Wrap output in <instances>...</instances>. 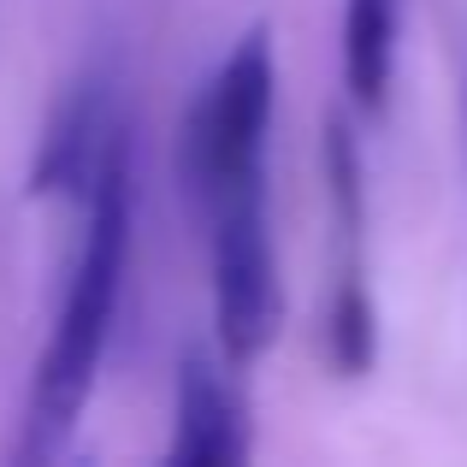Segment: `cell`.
Instances as JSON below:
<instances>
[{
	"label": "cell",
	"instance_id": "1",
	"mask_svg": "<svg viewBox=\"0 0 467 467\" xmlns=\"http://www.w3.org/2000/svg\"><path fill=\"white\" fill-rule=\"evenodd\" d=\"M83 195H89L83 249L66 278V296H59L54 337H47L42 367H36V397H30V450L36 456H54L71 438V426H78L83 402L95 390V373L107 361V343H113L125 266H130V202H137L125 137L107 142V154Z\"/></svg>",
	"mask_w": 467,
	"mask_h": 467
},
{
	"label": "cell",
	"instance_id": "2",
	"mask_svg": "<svg viewBox=\"0 0 467 467\" xmlns=\"http://www.w3.org/2000/svg\"><path fill=\"white\" fill-rule=\"evenodd\" d=\"M273 95H278V71H273V47L266 36H243V47L213 71L202 107L190 113V137H183V183L190 202L207 207L219 190L243 178H261V154H266V130H273Z\"/></svg>",
	"mask_w": 467,
	"mask_h": 467
},
{
	"label": "cell",
	"instance_id": "3",
	"mask_svg": "<svg viewBox=\"0 0 467 467\" xmlns=\"http://www.w3.org/2000/svg\"><path fill=\"white\" fill-rule=\"evenodd\" d=\"M213 249V326L231 361H254L278 331V261L266 225V171L202 207Z\"/></svg>",
	"mask_w": 467,
	"mask_h": 467
},
{
	"label": "cell",
	"instance_id": "4",
	"mask_svg": "<svg viewBox=\"0 0 467 467\" xmlns=\"http://www.w3.org/2000/svg\"><path fill=\"white\" fill-rule=\"evenodd\" d=\"M171 462L183 467H237L249 456V420L237 390L219 379L207 355H183L178 367V409H171Z\"/></svg>",
	"mask_w": 467,
	"mask_h": 467
},
{
	"label": "cell",
	"instance_id": "5",
	"mask_svg": "<svg viewBox=\"0 0 467 467\" xmlns=\"http://www.w3.org/2000/svg\"><path fill=\"white\" fill-rule=\"evenodd\" d=\"M119 130L107 125V83L89 78L78 83V95H71L66 107L54 113V130H47L42 142V160H36V195H54V190H89L95 166H101L107 142H113Z\"/></svg>",
	"mask_w": 467,
	"mask_h": 467
},
{
	"label": "cell",
	"instance_id": "6",
	"mask_svg": "<svg viewBox=\"0 0 467 467\" xmlns=\"http://www.w3.org/2000/svg\"><path fill=\"white\" fill-rule=\"evenodd\" d=\"M402 0H343V89L355 113H379L397 71Z\"/></svg>",
	"mask_w": 467,
	"mask_h": 467
},
{
	"label": "cell",
	"instance_id": "7",
	"mask_svg": "<svg viewBox=\"0 0 467 467\" xmlns=\"http://www.w3.org/2000/svg\"><path fill=\"white\" fill-rule=\"evenodd\" d=\"M331 355H337L343 373H361L373 361V308H367L355 278L337 290V308H331Z\"/></svg>",
	"mask_w": 467,
	"mask_h": 467
}]
</instances>
